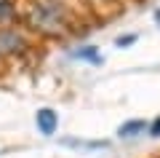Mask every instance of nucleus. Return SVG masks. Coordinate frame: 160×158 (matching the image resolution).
Masks as SVG:
<instances>
[{
    "instance_id": "obj_1",
    "label": "nucleus",
    "mask_w": 160,
    "mask_h": 158,
    "mask_svg": "<svg viewBox=\"0 0 160 158\" xmlns=\"http://www.w3.org/2000/svg\"><path fill=\"white\" fill-rule=\"evenodd\" d=\"M24 22L29 30L46 35V38H56L64 35L69 27V14L59 0H35L32 6L24 11Z\"/></svg>"
},
{
    "instance_id": "obj_5",
    "label": "nucleus",
    "mask_w": 160,
    "mask_h": 158,
    "mask_svg": "<svg viewBox=\"0 0 160 158\" xmlns=\"http://www.w3.org/2000/svg\"><path fill=\"white\" fill-rule=\"evenodd\" d=\"M16 16V6H13V0H0V24L11 22Z\"/></svg>"
},
{
    "instance_id": "obj_9",
    "label": "nucleus",
    "mask_w": 160,
    "mask_h": 158,
    "mask_svg": "<svg viewBox=\"0 0 160 158\" xmlns=\"http://www.w3.org/2000/svg\"><path fill=\"white\" fill-rule=\"evenodd\" d=\"M155 22L160 24V8H158V11H155Z\"/></svg>"
},
{
    "instance_id": "obj_2",
    "label": "nucleus",
    "mask_w": 160,
    "mask_h": 158,
    "mask_svg": "<svg viewBox=\"0 0 160 158\" xmlns=\"http://www.w3.org/2000/svg\"><path fill=\"white\" fill-rule=\"evenodd\" d=\"M29 48L27 38L13 27H0V57H16Z\"/></svg>"
},
{
    "instance_id": "obj_3",
    "label": "nucleus",
    "mask_w": 160,
    "mask_h": 158,
    "mask_svg": "<svg viewBox=\"0 0 160 158\" xmlns=\"http://www.w3.org/2000/svg\"><path fill=\"white\" fill-rule=\"evenodd\" d=\"M38 129H40V134H46V137H51L53 131H56V126H59V118H56V113L53 110H48V107H43V110H38Z\"/></svg>"
},
{
    "instance_id": "obj_6",
    "label": "nucleus",
    "mask_w": 160,
    "mask_h": 158,
    "mask_svg": "<svg viewBox=\"0 0 160 158\" xmlns=\"http://www.w3.org/2000/svg\"><path fill=\"white\" fill-rule=\"evenodd\" d=\"M75 57H86V59H93V62H99V57H96V51H93V48H83V51H78Z\"/></svg>"
},
{
    "instance_id": "obj_8",
    "label": "nucleus",
    "mask_w": 160,
    "mask_h": 158,
    "mask_svg": "<svg viewBox=\"0 0 160 158\" xmlns=\"http://www.w3.org/2000/svg\"><path fill=\"white\" fill-rule=\"evenodd\" d=\"M149 131H152V137H160V118L152 123V129H149Z\"/></svg>"
},
{
    "instance_id": "obj_4",
    "label": "nucleus",
    "mask_w": 160,
    "mask_h": 158,
    "mask_svg": "<svg viewBox=\"0 0 160 158\" xmlns=\"http://www.w3.org/2000/svg\"><path fill=\"white\" fill-rule=\"evenodd\" d=\"M142 131H147V123L144 121H128V123L120 126V137H136Z\"/></svg>"
},
{
    "instance_id": "obj_7",
    "label": "nucleus",
    "mask_w": 160,
    "mask_h": 158,
    "mask_svg": "<svg viewBox=\"0 0 160 158\" xmlns=\"http://www.w3.org/2000/svg\"><path fill=\"white\" fill-rule=\"evenodd\" d=\"M133 40H136L133 35H126V38H118V46H131Z\"/></svg>"
}]
</instances>
